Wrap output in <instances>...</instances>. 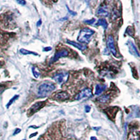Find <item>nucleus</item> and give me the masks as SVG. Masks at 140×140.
<instances>
[{
    "label": "nucleus",
    "mask_w": 140,
    "mask_h": 140,
    "mask_svg": "<svg viewBox=\"0 0 140 140\" xmlns=\"http://www.w3.org/2000/svg\"><path fill=\"white\" fill-rule=\"evenodd\" d=\"M55 85L53 83L46 82L39 85L38 88V95L40 98H45L55 90Z\"/></svg>",
    "instance_id": "f257e3e1"
},
{
    "label": "nucleus",
    "mask_w": 140,
    "mask_h": 140,
    "mask_svg": "<svg viewBox=\"0 0 140 140\" xmlns=\"http://www.w3.org/2000/svg\"><path fill=\"white\" fill-rule=\"evenodd\" d=\"M94 34H95V31L92 29L87 28H83L79 32L77 40L82 44H88L90 41V39Z\"/></svg>",
    "instance_id": "f03ea898"
},
{
    "label": "nucleus",
    "mask_w": 140,
    "mask_h": 140,
    "mask_svg": "<svg viewBox=\"0 0 140 140\" xmlns=\"http://www.w3.org/2000/svg\"><path fill=\"white\" fill-rule=\"evenodd\" d=\"M69 74L67 72H61L55 74L53 77V79L59 84H62L67 81Z\"/></svg>",
    "instance_id": "7ed1b4c3"
},
{
    "label": "nucleus",
    "mask_w": 140,
    "mask_h": 140,
    "mask_svg": "<svg viewBox=\"0 0 140 140\" xmlns=\"http://www.w3.org/2000/svg\"><path fill=\"white\" fill-rule=\"evenodd\" d=\"M93 96V92L90 88H86L84 89L81 90L79 93L77 94V95L75 96V100H81L83 98H91Z\"/></svg>",
    "instance_id": "20e7f679"
},
{
    "label": "nucleus",
    "mask_w": 140,
    "mask_h": 140,
    "mask_svg": "<svg viewBox=\"0 0 140 140\" xmlns=\"http://www.w3.org/2000/svg\"><path fill=\"white\" fill-rule=\"evenodd\" d=\"M106 46L108 47L109 50L114 56L117 55V51L114 45V40L112 35H109L106 40Z\"/></svg>",
    "instance_id": "39448f33"
},
{
    "label": "nucleus",
    "mask_w": 140,
    "mask_h": 140,
    "mask_svg": "<svg viewBox=\"0 0 140 140\" xmlns=\"http://www.w3.org/2000/svg\"><path fill=\"white\" fill-rule=\"evenodd\" d=\"M46 104V101H42V102H38L33 104L31 108L29 109V112L30 113V115L33 114L34 113L37 112L39 110H40L41 109L43 108L44 105Z\"/></svg>",
    "instance_id": "423d86ee"
},
{
    "label": "nucleus",
    "mask_w": 140,
    "mask_h": 140,
    "mask_svg": "<svg viewBox=\"0 0 140 140\" xmlns=\"http://www.w3.org/2000/svg\"><path fill=\"white\" fill-rule=\"evenodd\" d=\"M69 54L68 53V51L67 49H61V50H59V51H57L56 53H55V55H54V57L52 59V62H54L57 61L60 58H61V57H67Z\"/></svg>",
    "instance_id": "0eeeda50"
},
{
    "label": "nucleus",
    "mask_w": 140,
    "mask_h": 140,
    "mask_svg": "<svg viewBox=\"0 0 140 140\" xmlns=\"http://www.w3.org/2000/svg\"><path fill=\"white\" fill-rule=\"evenodd\" d=\"M97 15L103 17H106L109 15V11L106 6H101L97 10Z\"/></svg>",
    "instance_id": "6e6552de"
},
{
    "label": "nucleus",
    "mask_w": 140,
    "mask_h": 140,
    "mask_svg": "<svg viewBox=\"0 0 140 140\" xmlns=\"http://www.w3.org/2000/svg\"><path fill=\"white\" fill-rule=\"evenodd\" d=\"M127 46H128V49H129V52L131 53L132 55L137 56V57H139V54L137 49L136 46L134 44V43L132 41H127Z\"/></svg>",
    "instance_id": "1a4fd4ad"
},
{
    "label": "nucleus",
    "mask_w": 140,
    "mask_h": 140,
    "mask_svg": "<svg viewBox=\"0 0 140 140\" xmlns=\"http://www.w3.org/2000/svg\"><path fill=\"white\" fill-rule=\"evenodd\" d=\"M69 95L68 93L65 91H62V92H60L58 93H57L55 95V100H58V101H65L67 99H69Z\"/></svg>",
    "instance_id": "9d476101"
},
{
    "label": "nucleus",
    "mask_w": 140,
    "mask_h": 140,
    "mask_svg": "<svg viewBox=\"0 0 140 140\" xmlns=\"http://www.w3.org/2000/svg\"><path fill=\"white\" fill-rule=\"evenodd\" d=\"M66 42L69 44L72 45L73 46L76 47L77 49H79L80 51H85L87 49V46L86 45L84 44H78V43L75 42V41H70V40H67L66 41Z\"/></svg>",
    "instance_id": "9b49d317"
},
{
    "label": "nucleus",
    "mask_w": 140,
    "mask_h": 140,
    "mask_svg": "<svg viewBox=\"0 0 140 140\" xmlns=\"http://www.w3.org/2000/svg\"><path fill=\"white\" fill-rule=\"evenodd\" d=\"M106 85H102V84H97L95 85V94L96 95H100L103 92L106 90Z\"/></svg>",
    "instance_id": "f8f14e48"
},
{
    "label": "nucleus",
    "mask_w": 140,
    "mask_h": 140,
    "mask_svg": "<svg viewBox=\"0 0 140 140\" xmlns=\"http://www.w3.org/2000/svg\"><path fill=\"white\" fill-rule=\"evenodd\" d=\"M111 100V96L109 95H103L98 98V101L100 103H106Z\"/></svg>",
    "instance_id": "ddd939ff"
},
{
    "label": "nucleus",
    "mask_w": 140,
    "mask_h": 140,
    "mask_svg": "<svg viewBox=\"0 0 140 140\" xmlns=\"http://www.w3.org/2000/svg\"><path fill=\"white\" fill-rule=\"evenodd\" d=\"M96 25L102 26L104 30H106L107 27H108V23H107V22H106V20L104 18H100V19H99L98 20V23H97Z\"/></svg>",
    "instance_id": "4468645a"
},
{
    "label": "nucleus",
    "mask_w": 140,
    "mask_h": 140,
    "mask_svg": "<svg viewBox=\"0 0 140 140\" xmlns=\"http://www.w3.org/2000/svg\"><path fill=\"white\" fill-rule=\"evenodd\" d=\"M20 53H21V54H23V55H36V56H37V55H38V54H37L36 53H34V52H32V51H28V50H26V49H20Z\"/></svg>",
    "instance_id": "2eb2a0df"
},
{
    "label": "nucleus",
    "mask_w": 140,
    "mask_h": 140,
    "mask_svg": "<svg viewBox=\"0 0 140 140\" xmlns=\"http://www.w3.org/2000/svg\"><path fill=\"white\" fill-rule=\"evenodd\" d=\"M18 98H19V95H15L13 96V98H11V100H9V102H8V104H7V108L9 109V107H10V106H11V104H13V102H15V100L18 99Z\"/></svg>",
    "instance_id": "dca6fc26"
},
{
    "label": "nucleus",
    "mask_w": 140,
    "mask_h": 140,
    "mask_svg": "<svg viewBox=\"0 0 140 140\" xmlns=\"http://www.w3.org/2000/svg\"><path fill=\"white\" fill-rule=\"evenodd\" d=\"M32 74L34 76V77L35 79H38L39 75H40V73L39 72L37 69L36 68V67H33L32 68Z\"/></svg>",
    "instance_id": "f3484780"
},
{
    "label": "nucleus",
    "mask_w": 140,
    "mask_h": 140,
    "mask_svg": "<svg viewBox=\"0 0 140 140\" xmlns=\"http://www.w3.org/2000/svg\"><path fill=\"white\" fill-rule=\"evenodd\" d=\"M84 23L88 24V25H93L94 23H95V18H93V19L91 20H85Z\"/></svg>",
    "instance_id": "a211bd4d"
},
{
    "label": "nucleus",
    "mask_w": 140,
    "mask_h": 140,
    "mask_svg": "<svg viewBox=\"0 0 140 140\" xmlns=\"http://www.w3.org/2000/svg\"><path fill=\"white\" fill-rule=\"evenodd\" d=\"M66 8H67V9L68 12H69V13L70 15H73V16H74V15H77V13H76V12L72 11V10H70V9L69 8V7H68L67 5H66Z\"/></svg>",
    "instance_id": "6ab92c4d"
},
{
    "label": "nucleus",
    "mask_w": 140,
    "mask_h": 140,
    "mask_svg": "<svg viewBox=\"0 0 140 140\" xmlns=\"http://www.w3.org/2000/svg\"><path fill=\"white\" fill-rule=\"evenodd\" d=\"M16 2H17L18 4H19L22 5V6H24V5L26 4V2L25 1H24V0H18Z\"/></svg>",
    "instance_id": "aec40b11"
},
{
    "label": "nucleus",
    "mask_w": 140,
    "mask_h": 140,
    "mask_svg": "<svg viewBox=\"0 0 140 140\" xmlns=\"http://www.w3.org/2000/svg\"><path fill=\"white\" fill-rule=\"evenodd\" d=\"M90 109H91V108H90V106H88V105H86V106H85V111L86 113H89Z\"/></svg>",
    "instance_id": "412c9836"
},
{
    "label": "nucleus",
    "mask_w": 140,
    "mask_h": 140,
    "mask_svg": "<svg viewBox=\"0 0 140 140\" xmlns=\"http://www.w3.org/2000/svg\"><path fill=\"white\" fill-rule=\"evenodd\" d=\"M20 131H21V130L20 129V128H17V129H15V130L14 131V132H13V135H16V134H18V133H20Z\"/></svg>",
    "instance_id": "4be33fe9"
},
{
    "label": "nucleus",
    "mask_w": 140,
    "mask_h": 140,
    "mask_svg": "<svg viewBox=\"0 0 140 140\" xmlns=\"http://www.w3.org/2000/svg\"><path fill=\"white\" fill-rule=\"evenodd\" d=\"M51 50H52V48H51V47H50V46L46 47V48H44V51H46V52H49V51H51Z\"/></svg>",
    "instance_id": "5701e85b"
},
{
    "label": "nucleus",
    "mask_w": 140,
    "mask_h": 140,
    "mask_svg": "<svg viewBox=\"0 0 140 140\" xmlns=\"http://www.w3.org/2000/svg\"><path fill=\"white\" fill-rule=\"evenodd\" d=\"M41 23H42V20L40 19L38 22H37V23H36V26H37V27H39V26H41Z\"/></svg>",
    "instance_id": "b1692460"
},
{
    "label": "nucleus",
    "mask_w": 140,
    "mask_h": 140,
    "mask_svg": "<svg viewBox=\"0 0 140 140\" xmlns=\"http://www.w3.org/2000/svg\"><path fill=\"white\" fill-rule=\"evenodd\" d=\"M36 134H37V132H34V133H33V134H31V135L30 136V138H32V137H34V136H36Z\"/></svg>",
    "instance_id": "393cba45"
},
{
    "label": "nucleus",
    "mask_w": 140,
    "mask_h": 140,
    "mask_svg": "<svg viewBox=\"0 0 140 140\" xmlns=\"http://www.w3.org/2000/svg\"><path fill=\"white\" fill-rule=\"evenodd\" d=\"M30 127H32V128H36V129L39 128L38 126H35V125H31Z\"/></svg>",
    "instance_id": "a878e982"
},
{
    "label": "nucleus",
    "mask_w": 140,
    "mask_h": 140,
    "mask_svg": "<svg viewBox=\"0 0 140 140\" xmlns=\"http://www.w3.org/2000/svg\"><path fill=\"white\" fill-rule=\"evenodd\" d=\"M68 19V18L67 17H65V18H60V20H61V21H62V20H67Z\"/></svg>",
    "instance_id": "bb28decb"
},
{
    "label": "nucleus",
    "mask_w": 140,
    "mask_h": 140,
    "mask_svg": "<svg viewBox=\"0 0 140 140\" xmlns=\"http://www.w3.org/2000/svg\"><path fill=\"white\" fill-rule=\"evenodd\" d=\"M93 129H94V130H97V131H98V130H99L100 129V127H93Z\"/></svg>",
    "instance_id": "cd10ccee"
},
{
    "label": "nucleus",
    "mask_w": 140,
    "mask_h": 140,
    "mask_svg": "<svg viewBox=\"0 0 140 140\" xmlns=\"http://www.w3.org/2000/svg\"><path fill=\"white\" fill-rule=\"evenodd\" d=\"M90 139L91 140H98V139L96 137H92L91 138H90Z\"/></svg>",
    "instance_id": "c85d7f7f"
},
{
    "label": "nucleus",
    "mask_w": 140,
    "mask_h": 140,
    "mask_svg": "<svg viewBox=\"0 0 140 140\" xmlns=\"http://www.w3.org/2000/svg\"><path fill=\"white\" fill-rule=\"evenodd\" d=\"M23 140H25V139H23Z\"/></svg>",
    "instance_id": "c756f323"
}]
</instances>
